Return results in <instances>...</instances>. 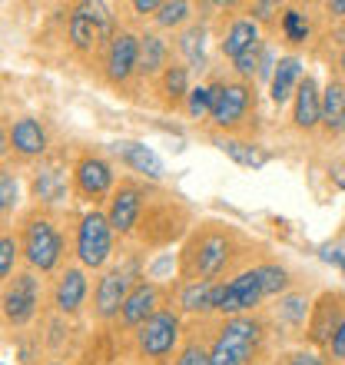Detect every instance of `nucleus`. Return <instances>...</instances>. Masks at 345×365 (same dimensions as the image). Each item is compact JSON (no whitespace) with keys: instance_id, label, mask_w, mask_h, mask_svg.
<instances>
[{"instance_id":"1","label":"nucleus","mask_w":345,"mask_h":365,"mask_svg":"<svg viewBox=\"0 0 345 365\" xmlns=\"http://www.w3.org/2000/svg\"><path fill=\"white\" fill-rule=\"evenodd\" d=\"M110 250H113V226H110V216L103 212H86L83 222L77 230V256L83 266L90 269H100L106 259H110Z\"/></svg>"},{"instance_id":"2","label":"nucleus","mask_w":345,"mask_h":365,"mask_svg":"<svg viewBox=\"0 0 345 365\" xmlns=\"http://www.w3.org/2000/svg\"><path fill=\"white\" fill-rule=\"evenodd\" d=\"M24 252H27V262L34 269L47 272L60 262L63 240H60V232L47 220H30L27 230H24Z\"/></svg>"},{"instance_id":"3","label":"nucleus","mask_w":345,"mask_h":365,"mask_svg":"<svg viewBox=\"0 0 345 365\" xmlns=\"http://www.w3.org/2000/svg\"><path fill=\"white\" fill-rule=\"evenodd\" d=\"M110 10L103 4H80L70 14V40L77 50H90L110 34Z\"/></svg>"},{"instance_id":"4","label":"nucleus","mask_w":345,"mask_h":365,"mask_svg":"<svg viewBox=\"0 0 345 365\" xmlns=\"http://www.w3.org/2000/svg\"><path fill=\"white\" fill-rule=\"evenodd\" d=\"M180 339V319L172 312H156L153 319H146L140 332H136V342H140V352L150 359H163L172 352Z\"/></svg>"},{"instance_id":"5","label":"nucleus","mask_w":345,"mask_h":365,"mask_svg":"<svg viewBox=\"0 0 345 365\" xmlns=\"http://www.w3.org/2000/svg\"><path fill=\"white\" fill-rule=\"evenodd\" d=\"M37 302H40V282L30 276V272H24V276L14 279V286H7V292H4V316H7V322H14V326H24V322L34 319Z\"/></svg>"},{"instance_id":"6","label":"nucleus","mask_w":345,"mask_h":365,"mask_svg":"<svg viewBox=\"0 0 345 365\" xmlns=\"http://www.w3.org/2000/svg\"><path fill=\"white\" fill-rule=\"evenodd\" d=\"M266 296L262 289V279H259V269H249L242 276L230 279L226 286L220 289V312H246V309L259 306V299Z\"/></svg>"},{"instance_id":"7","label":"nucleus","mask_w":345,"mask_h":365,"mask_svg":"<svg viewBox=\"0 0 345 365\" xmlns=\"http://www.w3.org/2000/svg\"><path fill=\"white\" fill-rule=\"evenodd\" d=\"M252 93L242 83H226L216 87V103H212V123L216 126H236L242 123V116L249 113Z\"/></svg>"},{"instance_id":"8","label":"nucleus","mask_w":345,"mask_h":365,"mask_svg":"<svg viewBox=\"0 0 345 365\" xmlns=\"http://www.w3.org/2000/svg\"><path fill=\"white\" fill-rule=\"evenodd\" d=\"M140 67V37L133 34H116L113 43H110V53H106V77L113 83H123L133 70Z\"/></svg>"},{"instance_id":"9","label":"nucleus","mask_w":345,"mask_h":365,"mask_svg":"<svg viewBox=\"0 0 345 365\" xmlns=\"http://www.w3.org/2000/svg\"><path fill=\"white\" fill-rule=\"evenodd\" d=\"M130 292H133V289H130V272L126 269L106 272V276L100 279V286H96V312L103 319L116 316V312L123 309Z\"/></svg>"},{"instance_id":"10","label":"nucleus","mask_w":345,"mask_h":365,"mask_svg":"<svg viewBox=\"0 0 345 365\" xmlns=\"http://www.w3.org/2000/svg\"><path fill=\"white\" fill-rule=\"evenodd\" d=\"M140 210H143V192L136 190L133 182H123L113 192V202H110V226L116 232H130L140 220Z\"/></svg>"},{"instance_id":"11","label":"nucleus","mask_w":345,"mask_h":365,"mask_svg":"<svg viewBox=\"0 0 345 365\" xmlns=\"http://www.w3.org/2000/svg\"><path fill=\"white\" fill-rule=\"evenodd\" d=\"M226 259H230V242H226V236L210 232V236H202L196 252H192V272L202 279H210L226 266Z\"/></svg>"},{"instance_id":"12","label":"nucleus","mask_w":345,"mask_h":365,"mask_svg":"<svg viewBox=\"0 0 345 365\" xmlns=\"http://www.w3.org/2000/svg\"><path fill=\"white\" fill-rule=\"evenodd\" d=\"M259 332H262V329H259L256 319H230V322L220 329V339H216V342L230 346L236 356H242V362H249V356L259 346Z\"/></svg>"},{"instance_id":"13","label":"nucleus","mask_w":345,"mask_h":365,"mask_svg":"<svg viewBox=\"0 0 345 365\" xmlns=\"http://www.w3.org/2000/svg\"><path fill=\"white\" fill-rule=\"evenodd\" d=\"M73 176H77V190L83 196H103L113 186V170L100 156H83L77 163V170H73Z\"/></svg>"},{"instance_id":"14","label":"nucleus","mask_w":345,"mask_h":365,"mask_svg":"<svg viewBox=\"0 0 345 365\" xmlns=\"http://www.w3.org/2000/svg\"><path fill=\"white\" fill-rule=\"evenodd\" d=\"M299 130H312V126L322 120V93H319L316 80L312 77H302L296 90V113H292Z\"/></svg>"},{"instance_id":"15","label":"nucleus","mask_w":345,"mask_h":365,"mask_svg":"<svg viewBox=\"0 0 345 365\" xmlns=\"http://www.w3.org/2000/svg\"><path fill=\"white\" fill-rule=\"evenodd\" d=\"M10 143L20 156H40L47 150V130L34 120V116H24L10 126Z\"/></svg>"},{"instance_id":"16","label":"nucleus","mask_w":345,"mask_h":365,"mask_svg":"<svg viewBox=\"0 0 345 365\" xmlns=\"http://www.w3.org/2000/svg\"><path fill=\"white\" fill-rule=\"evenodd\" d=\"M153 309H156V286L153 282H140V286H133V292L126 296L120 316H123L126 326H143L146 319L156 316Z\"/></svg>"},{"instance_id":"17","label":"nucleus","mask_w":345,"mask_h":365,"mask_svg":"<svg viewBox=\"0 0 345 365\" xmlns=\"http://www.w3.org/2000/svg\"><path fill=\"white\" fill-rule=\"evenodd\" d=\"M116 153L123 156V163L136 173L150 176V180H163V160L143 143H133V140H123V143H116Z\"/></svg>"},{"instance_id":"18","label":"nucleus","mask_w":345,"mask_h":365,"mask_svg":"<svg viewBox=\"0 0 345 365\" xmlns=\"http://www.w3.org/2000/svg\"><path fill=\"white\" fill-rule=\"evenodd\" d=\"M63 192H67V173L60 170V163H43L34 176V196L43 202H57L63 200Z\"/></svg>"},{"instance_id":"19","label":"nucleus","mask_w":345,"mask_h":365,"mask_svg":"<svg viewBox=\"0 0 345 365\" xmlns=\"http://www.w3.org/2000/svg\"><path fill=\"white\" fill-rule=\"evenodd\" d=\"M83 296H86L83 272H80V269H67L63 276H60V282H57V292H53L57 309H60V312H77V309L83 306Z\"/></svg>"},{"instance_id":"20","label":"nucleus","mask_w":345,"mask_h":365,"mask_svg":"<svg viewBox=\"0 0 345 365\" xmlns=\"http://www.w3.org/2000/svg\"><path fill=\"white\" fill-rule=\"evenodd\" d=\"M299 83H302V63L296 57H282L276 63V73H272V100L286 103Z\"/></svg>"},{"instance_id":"21","label":"nucleus","mask_w":345,"mask_h":365,"mask_svg":"<svg viewBox=\"0 0 345 365\" xmlns=\"http://www.w3.org/2000/svg\"><path fill=\"white\" fill-rule=\"evenodd\" d=\"M220 289L216 282H210V279H196V282H190V286L182 289V309H190V312H206V309H216L220 306Z\"/></svg>"},{"instance_id":"22","label":"nucleus","mask_w":345,"mask_h":365,"mask_svg":"<svg viewBox=\"0 0 345 365\" xmlns=\"http://www.w3.org/2000/svg\"><path fill=\"white\" fill-rule=\"evenodd\" d=\"M322 123L332 130V133H342L345 130V87L342 83H329L326 93H322Z\"/></svg>"},{"instance_id":"23","label":"nucleus","mask_w":345,"mask_h":365,"mask_svg":"<svg viewBox=\"0 0 345 365\" xmlns=\"http://www.w3.org/2000/svg\"><path fill=\"white\" fill-rule=\"evenodd\" d=\"M256 40H259L256 24H252V20H236V24L230 27V34H226V40H222V53H226L230 60H240Z\"/></svg>"},{"instance_id":"24","label":"nucleus","mask_w":345,"mask_h":365,"mask_svg":"<svg viewBox=\"0 0 345 365\" xmlns=\"http://www.w3.org/2000/svg\"><path fill=\"white\" fill-rule=\"evenodd\" d=\"M339 326H342V319H339V299L326 296L316 306V319H312V339H316V342H332V336H336Z\"/></svg>"},{"instance_id":"25","label":"nucleus","mask_w":345,"mask_h":365,"mask_svg":"<svg viewBox=\"0 0 345 365\" xmlns=\"http://www.w3.org/2000/svg\"><path fill=\"white\" fill-rule=\"evenodd\" d=\"M220 150L230 156V160H236L240 166H252V170L269 163V153H262V150L252 143H242V140H220Z\"/></svg>"},{"instance_id":"26","label":"nucleus","mask_w":345,"mask_h":365,"mask_svg":"<svg viewBox=\"0 0 345 365\" xmlns=\"http://www.w3.org/2000/svg\"><path fill=\"white\" fill-rule=\"evenodd\" d=\"M166 60V43L156 34H146V37H140V70L143 73H156V70L163 67Z\"/></svg>"},{"instance_id":"27","label":"nucleus","mask_w":345,"mask_h":365,"mask_svg":"<svg viewBox=\"0 0 345 365\" xmlns=\"http://www.w3.org/2000/svg\"><path fill=\"white\" fill-rule=\"evenodd\" d=\"M180 50L186 53V60H190L192 67H202V63H206V27H190V30H182Z\"/></svg>"},{"instance_id":"28","label":"nucleus","mask_w":345,"mask_h":365,"mask_svg":"<svg viewBox=\"0 0 345 365\" xmlns=\"http://www.w3.org/2000/svg\"><path fill=\"white\" fill-rule=\"evenodd\" d=\"M212 103H216V87H196L190 90V116L202 120L206 113H212Z\"/></svg>"},{"instance_id":"29","label":"nucleus","mask_w":345,"mask_h":365,"mask_svg":"<svg viewBox=\"0 0 345 365\" xmlns=\"http://www.w3.org/2000/svg\"><path fill=\"white\" fill-rule=\"evenodd\" d=\"M259 279H262V289H266V296H276V292H282V289L289 286L286 269H282V266H272V262L259 266Z\"/></svg>"},{"instance_id":"30","label":"nucleus","mask_w":345,"mask_h":365,"mask_svg":"<svg viewBox=\"0 0 345 365\" xmlns=\"http://www.w3.org/2000/svg\"><path fill=\"white\" fill-rule=\"evenodd\" d=\"M282 30H286V37L292 40V43H302V40L309 37L306 14H299V10H286V14H282Z\"/></svg>"},{"instance_id":"31","label":"nucleus","mask_w":345,"mask_h":365,"mask_svg":"<svg viewBox=\"0 0 345 365\" xmlns=\"http://www.w3.org/2000/svg\"><path fill=\"white\" fill-rule=\"evenodd\" d=\"M163 90L172 96V103L190 96V80H186V67H170L163 77Z\"/></svg>"},{"instance_id":"32","label":"nucleus","mask_w":345,"mask_h":365,"mask_svg":"<svg viewBox=\"0 0 345 365\" xmlns=\"http://www.w3.org/2000/svg\"><path fill=\"white\" fill-rule=\"evenodd\" d=\"M262 57H266V47H262V40H256V43H252L240 60H232V63H236V70H240L242 77H249V73H256V70L262 67Z\"/></svg>"},{"instance_id":"33","label":"nucleus","mask_w":345,"mask_h":365,"mask_svg":"<svg viewBox=\"0 0 345 365\" xmlns=\"http://www.w3.org/2000/svg\"><path fill=\"white\" fill-rule=\"evenodd\" d=\"M186 14H190V4L172 0V4H163V7H160L156 24H160V27H176V24H182V20H186Z\"/></svg>"},{"instance_id":"34","label":"nucleus","mask_w":345,"mask_h":365,"mask_svg":"<svg viewBox=\"0 0 345 365\" xmlns=\"http://www.w3.org/2000/svg\"><path fill=\"white\" fill-rule=\"evenodd\" d=\"M14 262H17V242L10 240V236H4L0 240V276L4 279L14 276Z\"/></svg>"},{"instance_id":"35","label":"nucleus","mask_w":345,"mask_h":365,"mask_svg":"<svg viewBox=\"0 0 345 365\" xmlns=\"http://www.w3.org/2000/svg\"><path fill=\"white\" fill-rule=\"evenodd\" d=\"M17 206V180H14V173H4L0 176V210L10 212Z\"/></svg>"},{"instance_id":"36","label":"nucleus","mask_w":345,"mask_h":365,"mask_svg":"<svg viewBox=\"0 0 345 365\" xmlns=\"http://www.w3.org/2000/svg\"><path fill=\"white\" fill-rule=\"evenodd\" d=\"M306 296H289L286 302H282V316L289 319V322H302L306 319Z\"/></svg>"},{"instance_id":"37","label":"nucleus","mask_w":345,"mask_h":365,"mask_svg":"<svg viewBox=\"0 0 345 365\" xmlns=\"http://www.w3.org/2000/svg\"><path fill=\"white\" fill-rule=\"evenodd\" d=\"M210 365H246L242 362V356H236L230 346H222V342H216L210 352Z\"/></svg>"},{"instance_id":"38","label":"nucleus","mask_w":345,"mask_h":365,"mask_svg":"<svg viewBox=\"0 0 345 365\" xmlns=\"http://www.w3.org/2000/svg\"><path fill=\"white\" fill-rule=\"evenodd\" d=\"M176 365H210V356H206L200 346H186Z\"/></svg>"},{"instance_id":"39","label":"nucleus","mask_w":345,"mask_h":365,"mask_svg":"<svg viewBox=\"0 0 345 365\" xmlns=\"http://www.w3.org/2000/svg\"><path fill=\"white\" fill-rule=\"evenodd\" d=\"M329 346H332V356L336 359H345V316H342V326L336 329V336H332Z\"/></svg>"},{"instance_id":"40","label":"nucleus","mask_w":345,"mask_h":365,"mask_svg":"<svg viewBox=\"0 0 345 365\" xmlns=\"http://www.w3.org/2000/svg\"><path fill=\"white\" fill-rule=\"evenodd\" d=\"M342 256H345V250H339V246H322V259H326V262L342 266Z\"/></svg>"},{"instance_id":"41","label":"nucleus","mask_w":345,"mask_h":365,"mask_svg":"<svg viewBox=\"0 0 345 365\" xmlns=\"http://www.w3.org/2000/svg\"><path fill=\"white\" fill-rule=\"evenodd\" d=\"M289 365H322V359L309 356V352H299V356H292V359H289Z\"/></svg>"},{"instance_id":"42","label":"nucleus","mask_w":345,"mask_h":365,"mask_svg":"<svg viewBox=\"0 0 345 365\" xmlns=\"http://www.w3.org/2000/svg\"><path fill=\"white\" fill-rule=\"evenodd\" d=\"M160 7H163V4H156V0H136L133 4L136 14H150V10H160Z\"/></svg>"},{"instance_id":"43","label":"nucleus","mask_w":345,"mask_h":365,"mask_svg":"<svg viewBox=\"0 0 345 365\" xmlns=\"http://www.w3.org/2000/svg\"><path fill=\"white\" fill-rule=\"evenodd\" d=\"M329 14L342 17V14H345V0H332V4H329Z\"/></svg>"},{"instance_id":"44","label":"nucleus","mask_w":345,"mask_h":365,"mask_svg":"<svg viewBox=\"0 0 345 365\" xmlns=\"http://www.w3.org/2000/svg\"><path fill=\"white\" fill-rule=\"evenodd\" d=\"M269 10H272V4H256L252 14H256V17H269Z\"/></svg>"},{"instance_id":"45","label":"nucleus","mask_w":345,"mask_h":365,"mask_svg":"<svg viewBox=\"0 0 345 365\" xmlns=\"http://www.w3.org/2000/svg\"><path fill=\"white\" fill-rule=\"evenodd\" d=\"M339 186H342V190H345V176H339Z\"/></svg>"},{"instance_id":"46","label":"nucleus","mask_w":345,"mask_h":365,"mask_svg":"<svg viewBox=\"0 0 345 365\" xmlns=\"http://www.w3.org/2000/svg\"><path fill=\"white\" fill-rule=\"evenodd\" d=\"M342 70H345V53H342Z\"/></svg>"},{"instance_id":"47","label":"nucleus","mask_w":345,"mask_h":365,"mask_svg":"<svg viewBox=\"0 0 345 365\" xmlns=\"http://www.w3.org/2000/svg\"><path fill=\"white\" fill-rule=\"evenodd\" d=\"M342 272H345V256H342Z\"/></svg>"}]
</instances>
